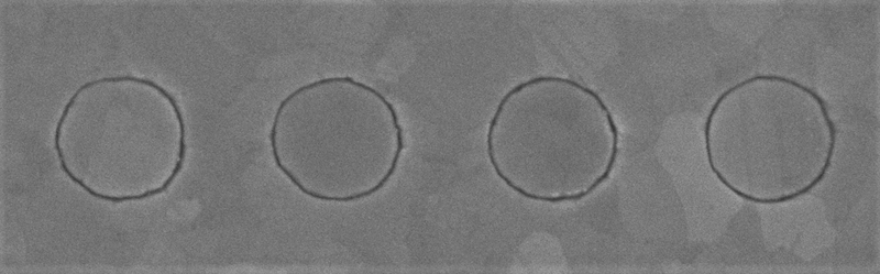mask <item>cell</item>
I'll return each instance as SVG.
<instances>
[{
    "label": "cell",
    "instance_id": "cell-1",
    "mask_svg": "<svg viewBox=\"0 0 880 274\" xmlns=\"http://www.w3.org/2000/svg\"><path fill=\"white\" fill-rule=\"evenodd\" d=\"M486 152L496 176L522 198L578 202L610 177L619 131L594 89L539 75L502 97L488 122Z\"/></svg>",
    "mask_w": 880,
    "mask_h": 274
}]
</instances>
